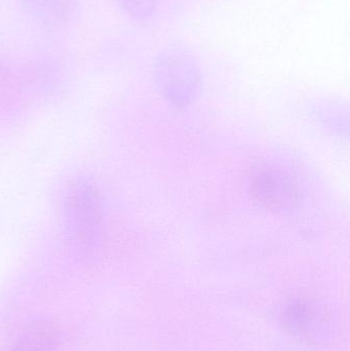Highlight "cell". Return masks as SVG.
Returning <instances> with one entry per match:
<instances>
[{"mask_svg": "<svg viewBox=\"0 0 350 351\" xmlns=\"http://www.w3.org/2000/svg\"><path fill=\"white\" fill-rule=\"evenodd\" d=\"M123 8L137 19H144L151 14L154 0H118Z\"/></svg>", "mask_w": 350, "mask_h": 351, "instance_id": "5b68a950", "label": "cell"}, {"mask_svg": "<svg viewBox=\"0 0 350 351\" xmlns=\"http://www.w3.org/2000/svg\"><path fill=\"white\" fill-rule=\"evenodd\" d=\"M253 198L265 208H284L295 199L296 190L289 176L275 168L260 170L251 183Z\"/></svg>", "mask_w": 350, "mask_h": 351, "instance_id": "7a4b0ae2", "label": "cell"}, {"mask_svg": "<svg viewBox=\"0 0 350 351\" xmlns=\"http://www.w3.org/2000/svg\"><path fill=\"white\" fill-rule=\"evenodd\" d=\"M331 313L306 297L287 299L279 311L282 327L289 335L305 341H321L331 331Z\"/></svg>", "mask_w": 350, "mask_h": 351, "instance_id": "6da1fadb", "label": "cell"}, {"mask_svg": "<svg viewBox=\"0 0 350 351\" xmlns=\"http://www.w3.org/2000/svg\"><path fill=\"white\" fill-rule=\"evenodd\" d=\"M35 16L43 22L55 23L61 21L67 14L66 0H23Z\"/></svg>", "mask_w": 350, "mask_h": 351, "instance_id": "277c9868", "label": "cell"}, {"mask_svg": "<svg viewBox=\"0 0 350 351\" xmlns=\"http://www.w3.org/2000/svg\"><path fill=\"white\" fill-rule=\"evenodd\" d=\"M57 346L55 330L40 324L24 332L8 351H57Z\"/></svg>", "mask_w": 350, "mask_h": 351, "instance_id": "3957f363", "label": "cell"}]
</instances>
